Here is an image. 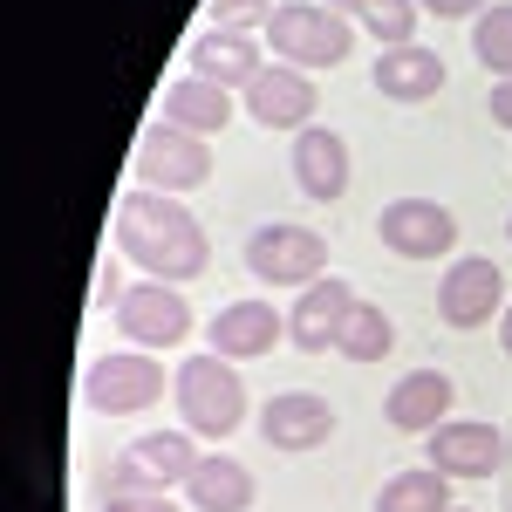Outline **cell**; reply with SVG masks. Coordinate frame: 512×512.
<instances>
[{
	"mask_svg": "<svg viewBox=\"0 0 512 512\" xmlns=\"http://www.w3.org/2000/svg\"><path fill=\"white\" fill-rule=\"evenodd\" d=\"M233 117H239V103H233V89H226V82H205V76L164 82V123L192 130V137H205V144H212Z\"/></svg>",
	"mask_w": 512,
	"mask_h": 512,
	"instance_id": "20",
	"label": "cell"
},
{
	"mask_svg": "<svg viewBox=\"0 0 512 512\" xmlns=\"http://www.w3.org/2000/svg\"><path fill=\"white\" fill-rule=\"evenodd\" d=\"M171 403H178V424L205 444H219V437H233L246 424V383H239V362L226 355H185L178 362V376H171Z\"/></svg>",
	"mask_w": 512,
	"mask_h": 512,
	"instance_id": "2",
	"label": "cell"
},
{
	"mask_svg": "<svg viewBox=\"0 0 512 512\" xmlns=\"http://www.w3.org/2000/svg\"><path fill=\"white\" fill-rule=\"evenodd\" d=\"M506 239H512V219H506Z\"/></svg>",
	"mask_w": 512,
	"mask_h": 512,
	"instance_id": "33",
	"label": "cell"
},
{
	"mask_svg": "<svg viewBox=\"0 0 512 512\" xmlns=\"http://www.w3.org/2000/svg\"><path fill=\"white\" fill-rule=\"evenodd\" d=\"M485 110H492V123H499V130H512V76L492 82V103H485Z\"/></svg>",
	"mask_w": 512,
	"mask_h": 512,
	"instance_id": "30",
	"label": "cell"
},
{
	"mask_svg": "<svg viewBox=\"0 0 512 512\" xmlns=\"http://www.w3.org/2000/svg\"><path fill=\"white\" fill-rule=\"evenodd\" d=\"M424 458L444 478H499L506 465V431L499 424H478V417H451L424 437Z\"/></svg>",
	"mask_w": 512,
	"mask_h": 512,
	"instance_id": "13",
	"label": "cell"
},
{
	"mask_svg": "<svg viewBox=\"0 0 512 512\" xmlns=\"http://www.w3.org/2000/svg\"><path fill=\"white\" fill-rule=\"evenodd\" d=\"M396 349V321L376 308V301H355L349 321H342V342H335V355H349V362H383V355Z\"/></svg>",
	"mask_w": 512,
	"mask_h": 512,
	"instance_id": "23",
	"label": "cell"
},
{
	"mask_svg": "<svg viewBox=\"0 0 512 512\" xmlns=\"http://www.w3.org/2000/svg\"><path fill=\"white\" fill-rule=\"evenodd\" d=\"M376 512H451V478L437 472V465L390 472L383 492H376Z\"/></svg>",
	"mask_w": 512,
	"mask_h": 512,
	"instance_id": "22",
	"label": "cell"
},
{
	"mask_svg": "<svg viewBox=\"0 0 512 512\" xmlns=\"http://www.w3.org/2000/svg\"><path fill=\"white\" fill-rule=\"evenodd\" d=\"M130 185H144V192H171V198L205 192V185H212V144L158 117L144 137H137V151H130Z\"/></svg>",
	"mask_w": 512,
	"mask_h": 512,
	"instance_id": "4",
	"label": "cell"
},
{
	"mask_svg": "<svg viewBox=\"0 0 512 512\" xmlns=\"http://www.w3.org/2000/svg\"><path fill=\"white\" fill-rule=\"evenodd\" d=\"M376 239L390 246L396 260H451L458 219H451V205H437V198H390L383 219H376Z\"/></svg>",
	"mask_w": 512,
	"mask_h": 512,
	"instance_id": "10",
	"label": "cell"
},
{
	"mask_svg": "<svg viewBox=\"0 0 512 512\" xmlns=\"http://www.w3.org/2000/svg\"><path fill=\"white\" fill-rule=\"evenodd\" d=\"M267 41L287 69H335L355 55V21L342 7H321V0H280Z\"/></svg>",
	"mask_w": 512,
	"mask_h": 512,
	"instance_id": "3",
	"label": "cell"
},
{
	"mask_svg": "<svg viewBox=\"0 0 512 512\" xmlns=\"http://www.w3.org/2000/svg\"><path fill=\"white\" fill-rule=\"evenodd\" d=\"M280 0H205V28H233V35H253L274 21Z\"/></svg>",
	"mask_w": 512,
	"mask_h": 512,
	"instance_id": "26",
	"label": "cell"
},
{
	"mask_svg": "<svg viewBox=\"0 0 512 512\" xmlns=\"http://www.w3.org/2000/svg\"><path fill=\"white\" fill-rule=\"evenodd\" d=\"M198 437L192 431H151L130 437L117 458H110V492H185L198 472Z\"/></svg>",
	"mask_w": 512,
	"mask_h": 512,
	"instance_id": "6",
	"label": "cell"
},
{
	"mask_svg": "<svg viewBox=\"0 0 512 512\" xmlns=\"http://www.w3.org/2000/svg\"><path fill=\"white\" fill-rule=\"evenodd\" d=\"M294 192L315 205H335L349 192V144L335 130H321V123L294 130Z\"/></svg>",
	"mask_w": 512,
	"mask_h": 512,
	"instance_id": "17",
	"label": "cell"
},
{
	"mask_svg": "<svg viewBox=\"0 0 512 512\" xmlns=\"http://www.w3.org/2000/svg\"><path fill=\"white\" fill-rule=\"evenodd\" d=\"M424 14H437V21H472V14H485L492 0H417Z\"/></svg>",
	"mask_w": 512,
	"mask_h": 512,
	"instance_id": "29",
	"label": "cell"
},
{
	"mask_svg": "<svg viewBox=\"0 0 512 512\" xmlns=\"http://www.w3.org/2000/svg\"><path fill=\"white\" fill-rule=\"evenodd\" d=\"M185 499H192V512H253V472H246V458H226V451L198 458Z\"/></svg>",
	"mask_w": 512,
	"mask_h": 512,
	"instance_id": "21",
	"label": "cell"
},
{
	"mask_svg": "<svg viewBox=\"0 0 512 512\" xmlns=\"http://www.w3.org/2000/svg\"><path fill=\"white\" fill-rule=\"evenodd\" d=\"M123 294H130V287H123V253L110 246V260L96 267V301H103V308H117Z\"/></svg>",
	"mask_w": 512,
	"mask_h": 512,
	"instance_id": "27",
	"label": "cell"
},
{
	"mask_svg": "<svg viewBox=\"0 0 512 512\" xmlns=\"http://www.w3.org/2000/svg\"><path fill=\"white\" fill-rule=\"evenodd\" d=\"M246 274L260 280V287H315L328 274V239L315 226H294V219H274V226H260V233L246 239Z\"/></svg>",
	"mask_w": 512,
	"mask_h": 512,
	"instance_id": "7",
	"label": "cell"
},
{
	"mask_svg": "<svg viewBox=\"0 0 512 512\" xmlns=\"http://www.w3.org/2000/svg\"><path fill=\"white\" fill-rule=\"evenodd\" d=\"M110 246H117L123 260L137 267L144 280H171V287H185L212 267V239L205 226L192 219V205L171 192H123L117 212H110Z\"/></svg>",
	"mask_w": 512,
	"mask_h": 512,
	"instance_id": "1",
	"label": "cell"
},
{
	"mask_svg": "<svg viewBox=\"0 0 512 512\" xmlns=\"http://www.w3.org/2000/svg\"><path fill=\"white\" fill-rule=\"evenodd\" d=\"M164 390H171V376H164V362L151 349H110V355H96V362L82 369V403H89L96 417H137V410H151Z\"/></svg>",
	"mask_w": 512,
	"mask_h": 512,
	"instance_id": "5",
	"label": "cell"
},
{
	"mask_svg": "<svg viewBox=\"0 0 512 512\" xmlns=\"http://www.w3.org/2000/svg\"><path fill=\"white\" fill-rule=\"evenodd\" d=\"M321 7H342V14H349V7H355V0H321Z\"/></svg>",
	"mask_w": 512,
	"mask_h": 512,
	"instance_id": "32",
	"label": "cell"
},
{
	"mask_svg": "<svg viewBox=\"0 0 512 512\" xmlns=\"http://www.w3.org/2000/svg\"><path fill=\"white\" fill-rule=\"evenodd\" d=\"M472 55H478V69L485 76H512V0H492L485 14H478V28H472Z\"/></svg>",
	"mask_w": 512,
	"mask_h": 512,
	"instance_id": "24",
	"label": "cell"
},
{
	"mask_svg": "<svg viewBox=\"0 0 512 512\" xmlns=\"http://www.w3.org/2000/svg\"><path fill=\"white\" fill-rule=\"evenodd\" d=\"M260 69H267V62H260V41H253V35H233V28H198V35L185 41V76L246 89Z\"/></svg>",
	"mask_w": 512,
	"mask_h": 512,
	"instance_id": "18",
	"label": "cell"
},
{
	"mask_svg": "<svg viewBox=\"0 0 512 512\" xmlns=\"http://www.w3.org/2000/svg\"><path fill=\"white\" fill-rule=\"evenodd\" d=\"M117 335L130 349H178L192 335V301L171 280H130V294L117 301Z\"/></svg>",
	"mask_w": 512,
	"mask_h": 512,
	"instance_id": "8",
	"label": "cell"
},
{
	"mask_svg": "<svg viewBox=\"0 0 512 512\" xmlns=\"http://www.w3.org/2000/svg\"><path fill=\"white\" fill-rule=\"evenodd\" d=\"M103 512H178V506H171V492H117Z\"/></svg>",
	"mask_w": 512,
	"mask_h": 512,
	"instance_id": "28",
	"label": "cell"
},
{
	"mask_svg": "<svg viewBox=\"0 0 512 512\" xmlns=\"http://www.w3.org/2000/svg\"><path fill=\"white\" fill-rule=\"evenodd\" d=\"M287 335V315H280L274 301H226L219 315L205 321V342L212 355H226V362H260V355H274V342Z\"/></svg>",
	"mask_w": 512,
	"mask_h": 512,
	"instance_id": "15",
	"label": "cell"
},
{
	"mask_svg": "<svg viewBox=\"0 0 512 512\" xmlns=\"http://www.w3.org/2000/svg\"><path fill=\"white\" fill-rule=\"evenodd\" d=\"M349 21H362L383 48H403V41H417V0H355Z\"/></svg>",
	"mask_w": 512,
	"mask_h": 512,
	"instance_id": "25",
	"label": "cell"
},
{
	"mask_svg": "<svg viewBox=\"0 0 512 512\" xmlns=\"http://www.w3.org/2000/svg\"><path fill=\"white\" fill-rule=\"evenodd\" d=\"M376 96H390V103H431L437 89H444V55L424 48V41H403V48H383L376 55Z\"/></svg>",
	"mask_w": 512,
	"mask_h": 512,
	"instance_id": "19",
	"label": "cell"
},
{
	"mask_svg": "<svg viewBox=\"0 0 512 512\" xmlns=\"http://www.w3.org/2000/svg\"><path fill=\"white\" fill-rule=\"evenodd\" d=\"M451 403H458V383H451L444 369H410V376H396V390L383 396V417H390V431H403V437H431L437 424H451Z\"/></svg>",
	"mask_w": 512,
	"mask_h": 512,
	"instance_id": "16",
	"label": "cell"
},
{
	"mask_svg": "<svg viewBox=\"0 0 512 512\" xmlns=\"http://www.w3.org/2000/svg\"><path fill=\"white\" fill-rule=\"evenodd\" d=\"M321 110V89L308 69H287V62H267L260 76L246 82V117L260 130H308Z\"/></svg>",
	"mask_w": 512,
	"mask_h": 512,
	"instance_id": "12",
	"label": "cell"
},
{
	"mask_svg": "<svg viewBox=\"0 0 512 512\" xmlns=\"http://www.w3.org/2000/svg\"><path fill=\"white\" fill-rule=\"evenodd\" d=\"M362 301L349 280H335V274H321L315 287H301L294 294V308H287V342L301 355H328L335 342H342V321H349V308Z\"/></svg>",
	"mask_w": 512,
	"mask_h": 512,
	"instance_id": "14",
	"label": "cell"
},
{
	"mask_svg": "<svg viewBox=\"0 0 512 512\" xmlns=\"http://www.w3.org/2000/svg\"><path fill=\"white\" fill-rule=\"evenodd\" d=\"M499 349L512 355V301H506V315H499Z\"/></svg>",
	"mask_w": 512,
	"mask_h": 512,
	"instance_id": "31",
	"label": "cell"
},
{
	"mask_svg": "<svg viewBox=\"0 0 512 512\" xmlns=\"http://www.w3.org/2000/svg\"><path fill=\"white\" fill-rule=\"evenodd\" d=\"M335 437V403L315 390H280L260 403V444L267 451H287V458H301V451H321Z\"/></svg>",
	"mask_w": 512,
	"mask_h": 512,
	"instance_id": "11",
	"label": "cell"
},
{
	"mask_svg": "<svg viewBox=\"0 0 512 512\" xmlns=\"http://www.w3.org/2000/svg\"><path fill=\"white\" fill-rule=\"evenodd\" d=\"M506 274H499V260H485V253H465V260H451L444 280H437V321L444 328H485V321L506 315Z\"/></svg>",
	"mask_w": 512,
	"mask_h": 512,
	"instance_id": "9",
	"label": "cell"
},
{
	"mask_svg": "<svg viewBox=\"0 0 512 512\" xmlns=\"http://www.w3.org/2000/svg\"><path fill=\"white\" fill-rule=\"evenodd\" d=\"M451 512H465V506H451Z\"/></svg>",
	"mask_w": 512,
	"mask_h": 512,
	"instance_id": "34",
	"label": "cell"
}]
</instances>
